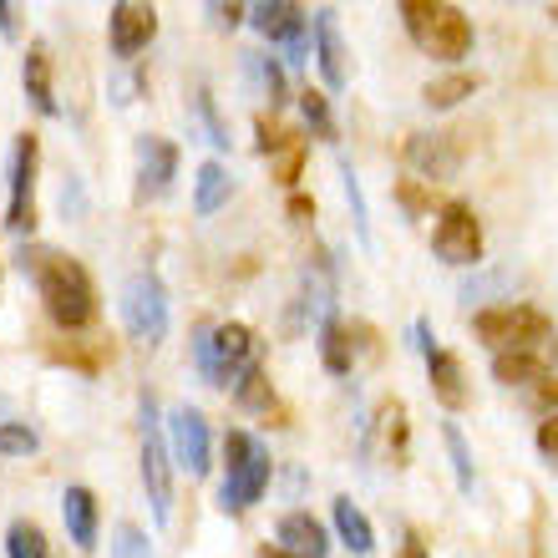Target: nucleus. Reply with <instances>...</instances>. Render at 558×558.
I'll return each mask as SVG.
<instances>
[{"instance_id":"58836bf2","label":"nucleus","mask_w":558,"mask_h":558,"mask_svg":"<svg viewBox=\"0 0 558 558\" xmlns=\"http://www.w3.org/2000/svg\"><path fill=\"white\" fill-rule=\"evenodd\" d=\"M412 345L422 351V361L437 351V336H432V320H412Z\"/></svg>"},{"instance_id":"aec40b11","label":"nucleus","mask_w":558,"mask_h":558,"mask_svg":"<svg viewBox=\"0 0 558 558\" xmlns=\"http://www.w3.org/2000/svg\"><path fill=\"white\" fill-rule=\"evenodd\" d=\"M330 523H336V538L351 548L355 558H371V554H376V529H371V518L361 513V502L336 498V502H330Z\"/></svg>"},{"instance_id":"ea45409f","label":"nucleus","mask_w":558,"mask_h":558,"mask_svg":"<svg viewBox=\"0 0 558 558\" xmlns=\"http://www.w3.org/2000/svg\"><path fill=\"white\" fill-rule=\"evenodd\" d=\"M0 36H11V41L21 36V11H15L11 0H0Z\"/></svg>"},{"instance_id":"c85d7f7f","label":"nucleus","mask_w":558,"mask_h":558,"mask_svg":"<svg viewBox=\"0 0 558 558\" xmlns=\"http://www.w3.org/2000/svg\"><path fill=\"white\" fill-rule=\"evenodd\" d=\"M244 66H250V76L259 82V92L269 97V107H284V97H290V92H284V66H279L275 57H259V51H250V57H244Z\"/></svg>"},{"instance_id":"ddd939ff","label":"nucleus","mask_w":558,"mask_h":558,"mask_svg":"<svg viewBox=\"0 0 558 558\" xmlns=\"http://www.w3.org/2000/svg\"><path fill=\"white\" fill-rule=\"evenodd\" d=\"M107 31H112V57L133 61L137 51H147V41L158 36V11L143 0H118L107 11Z\"/></svg>"},{"instance_id":"a211bd4d","label":"nucleus","mask_w":558,"mask_h":558,"mask_svg":"<svg viewBox=\"0 0 558 558\" xmlns=\"http://www.w3.org/2000/svg\"><path fill=\"white\" fill-rule=\"evenodd\" d=\"M426 381H432V397L447 407V412H462L468 407V371H462V361H457L452 351H432L426 355Z\"/></svg>"},{"instance_id":"2eb2a0df","label":"nucleus","mask_w":558,"mask_h":558,"mask_svg":"<svg viewBox=\"0 0 558 558\" xmlns=\"http://www.w3.org/2000/svg\"><path fill=\"white\" fill-rule=\"evenodd\" d=\"M61 518H66V533H72V544L82 554L97 548V529H102V508H97V493L82 483H72L61 493Z\"/></svg>"},{"instance_id":"cd10ccee","label":"nucleus","mask_w":558,"mask_h":558,"mask_svg":"<svg viewBox=\"0 0 558 558\" xmlns=\"http://www.w3.org/2000/svg\"><path fill=\"white\" fill-rule=\"evenodd\" d=\"M441 441H447V457H452L457 487H462V493H472L477 472H472V447H468V437H462V426H457V422H441Z\"/></svg>"},{"instance_id":"a18cd8bd","label":"nucleus","mask_w":558,"mask_h":558,"mask_svg":"<svg viewBox=\"0 0 558 558\" xmlns=\"http://www.w3.org/2000/svg\"><path fill=\"white\" fill-rule=\"evenodd\" d=\"M548 15H554V21H558V5H548Z\"/></svg>"},{"instance_id":"72a5a7b5","label":"nucleus","mask_w":558,"mask_h":558,"mask_svg":"<svg viewBox=\"0 0 558 558\" xmlns=\"http://www.w3.org/2000/svg\"><path fill=\"white\" fill-rule=\"evenodd\" d=\"M112 558H153V544L137 523H118L112 529Z\"/></svg>"},{"instance_id":"393cba45","label":"nucleus","mask_w":558,"mask_h":558,"mask_svg":"<svg viewBox=\"0 0 558 558\" xmlns=\"http://www.w3.org/2000/svg\"><path fill=\"white\" fill-rule=\"evenodd\" d=\"M477 92V76L472 72H447L437 76V82H426L422 87V102L432 107V112H452V107H462Z\"/></svg>"},{"instance_id":"473e14b6","label":"nucleus","mask_w":558,"mask_h":558,"mask_svg":"<svg viewBox=\"0 0 558 558\" xmlns=\"http://www.w3.org/2000/svg\"><path fill=\"white\" fill-rule=\"evenodd\" d=\"M41 447V437L26 422H0V457H31Z\"/></svg>"},{"instance_id":"412c9836","label":"nucleus","mask_w":558,"mask_h":558,"mask_svg":"<svg viewBox=\"0 0 558 558\" xmlns=\"http://www.w3.org/2000/svg\"><path fill=\"white\" fill-rule=\"evenodd\" d=\"M376 437H381L386 457H391V468H407V437H412V426H407V401H381L376 407Z\"/></svg>"},{"instance_id":"79ce46f5","label":"nucleus","mask_w":558,"mask_h":558,"mask_svg":"<svg viewBox=\"0 0 558 558\" xmlns=\"http://www.w3.org/2000/svg\"><path fill=\"white\" fill-rule=\"evenodd\" d=\"M401 558H432V548H426L416 533H407V538H401Z\"/></svg>"},{"instance_id":"1a4fd4ad","label":"nucleus","mask_w":558,"mask_h":558,"mask_svg":"<svg viewBox=\"0 0 558 558\" xmlns=\"http://www.w3.org/2000/svg\"><path fill=\"white\" fill-rule=\"evenodd\" d=\"M143 487L153 502V518L168 523V513H173V452H168V432L158 422L153 397H143Z\"/></svg>"},{"instance_id":"a19ab883","label":"nucleus","mask_w":558,"mask_h":558,"mask_svg":"<svg viewBox=\"0 0 558 558\" xmlns=\"http://www.w3.org/2000/svg\"><path fill=\"white\" fill-rule=\"evenodd\" d=\"M290 219H294V223H310V219H315V204L294 193V198H290Z\"/></svg>"},{"instance_id":"bb28decb","label":"nucleus","mask_w":558,"mask_h":558,"mask_svg":"<svg viewBox=\"0 0 558 558\" xmlns=\"http://www.w3.org/2000/svg\"><path fill=\"white\" fill-rule=\"evenodd\" d=\"M5 558H51V544H46L41 523L15 518L11 529H5Z\"/></svg>"},{"instance_id":"c9c22d12","label":"nucleus","mask_w":558,"mask_h":558,"mask_svg":"<svg viewBox=\"0 0 558 558\" xmlns=\"http://www.w3.org/2000/svg\"><path fill=\"white\" fill-rule=\"evenodd\" d=\"M538 452H544V462L548 468H558V416H544V422H538Z\"/></svg>"},{"instance_id":"a878e982","label":"nucleus","mask_w":558,"mask_h":558,"mask_svg":"<svg viewBox=\"0 0 558 558\" xmlns=\"http://www.w3.org/2000/svg\"><path fill=\"white\" fill-rule=\"evenodd\" d=\"M234 401L244 412H269V407H275V386H269V371L259 366V361L234 381Z\"/></svg>"},{"instance_id":"7ed1b4c3","label":"nucleus","mask_w":558,"mask_h":558,"mask_svg":"<svg viewBox=\"0 0 558 558\" xmlns=\"http://www.w3.org/2000/svg\"><path fill=\"white\" fill-rule=\"evenodd\" d=\"M269 477H275V457L259 437L250 432H229L223 437V483H219V508L223 513H250L265 498Z\"/></svg>"},{"instance_id":"5701e85b","label":"nucleus","mask_w":558,"mask_h":558,"mask_svg":"<svg viewBox=\"0 0 558 558\" xmlns=\"http://www.w3.org/2000/svg\"><path fill=\"white\" fill-rule=\"evenodd\" d=\"M229 193H234V178H229V168L223 162H204L198 168V178H193V214H219L223 204H229Z\"/></svg>"},{"instance_id":"4be33fe9","label":"nucleus","mask_w":558,"mask_h":558,"mask_svg":"<svg viewBox=\"0 0 558 558\" xmlns=\"http://www.w3.org/2000/svg\"><path fill=\"white\" fill-rule=\"evenodd\" d=\"M315 345H320V366L330 371V376H351L355 371V340H351V330L340 325V315L315 330Z\"/></svg>"},{"instance_id":"6e6552de","label":"nucleus","mask_w":558,"mask_h":558,"mask_svg":"<svg viewBox=\"0 0 558 558\" xmlns=\"http://www.w3.org/2000/svg\"><path fill=\"white\" fill-rule=\"evenodd\" d=\"M432 254L452 269H477L483 265V223H477L472 204L452 198V204L437 208V223H432Z\"/></svg>"},{"instance_id":"b1692460","label":"nucleus","mask_w":558,"mask_h":558,"mask_svg":"<svg viewBox=\"0 0 558 558\" xmlns=\"http://www.w3.org/2000/svg\"><path fill=\"white\" fill-rule=\"evenodd\" d=\"M493 381H498V386H538V381H548L544 355H533V351H502V355H493Z\"/></svg>"},{"instance_id":"f3484780","label":"nucleus","mask_w":558,"mask_h":558,"mask_svg":"<svg viewBox=\"0 0 558 558\" xmlns=\"http://www.w3.org/2000/svg\"><path fill=\"white\" fill-rule=\"evenodd\" d=\"M137 178H143V193H162L178 178V147L158 133L137 137Z\"/></svg>"},{"instance_id":"c756f323","label":"nucleus","mask_w":558,"mask_h":558,"mask_svg":"<svg viewBox=\"0 0 558 558\" xmlns=\"http://www.w3.org/2000/svg\"><path fill=\"white\" fill-rule=\"evenodd\" d=\"M300 112H305V128L325 143H336V118H330V92H315L305 87L300 92Z\"/></svg>"},{"instance_id":"7c9ffc66","label":"nucleus","mask_w":558,"mask_h":558,"mask_svg":"<svg viewBox=\"0 0 558 558\" xmlns=\"http://www.w3.org/2000/svg\"><path fill=\"white\" fill-rule=\"evenodd\" d=\"M193 112H198V122H204V143H214L219 153H229V122L219 118V102H214V92L208 87L193 92Z\"/></svg>"},{"instance_id":"39448f33","label":"nucleus","mask_w":558,"mask_h":558,"mask_svg":"<svg viewBox=\"0 0 558 558\" xmlns=\"http://www.w3.org/2000/svg\"><path fill=\"white\" fill-rule=\"evenodd\" d=\"M472 330L493 345V355L502 351H544L554 340V320H548L538 305H523V300H508V305H487L472 315Z\"/></svg>"},{"instance_id":"4468645a","label":"nucleus","mask_w":558,"mask_h":558,"mask_svg":"<svg viewBox=\"0 0 558 558\" xmlns=\"http://www.w3.org/2000/svg\"><path fill=\"white\" fill-rule=\"evenodd\" d=\"M315 66H320L325 92H345L351 61H345V41H340L336 11H315Z\"/></svg>"},{"instance_id":"f03ea898","label":"nucleus","mask_w":558,"mask_h":558,"mask_svg":"<svg viewBox=\"0 0 558 558\" xmlns=\"http://www.w3.org/2000/svg\"><path fill=\"white\" fill-rule=\"evenodd\" d=\"M401 26L422 46L432 61L457 66L462 57H472V21L462 5H441V0H401L397 5Z\"/></svg>"},{"instance_id":"f257e3e1","label":"nucleus","mask_w":558,"mask_h":558,"mask_svg":"<svg viewBox=\"0 0 558 558\" xmlns=\"http://www.w3.org/2000/svg\"><path fill=\"white\" fill-rule=\"evenodd\" d=\"M15 269L36 284L46 315L61 330H87L97 320V290H92V275L82 269V259L51 250V244H21L15 250Z\"/></svg>"},{"instance_id":"37998d69","label":"nucleus","mask_w":558,"mask_h":558,"mask_svg":"<svg viewBox=\"0 0 558 558\" xmlns=\"http://www.w3.org/2000/svg\"><path fill=\"white\" fill-rule=\"evenodd\" d=\"M401 204L412 208V214H422V193H416V189H401Z\"/></svg>"},{"instance_id":"f704fd0d","label":"nucleus","mask_w":558,"mask_h":558,"mask_svg":"<svg viewBox=\"0 0 558 558\" xmlns=\"http://www.w3.org/2000/svg\"><path fill=\"white\" fill-rule=\"evenodd\" d=\"M275 158H279V183H290V189H294L300 162H305V137H284V147H279Z\"/></svg>"},{"instance_id":"9d476101","label":"nucleus","mask_w":558,"mask_h":558,"mask_svg":"<svg viewBox=\"0 0 558 558\" xmlns=\"http://www.w3.org/2000/svg\"><path fill=\"white\" fill-rule=\"evenodd\" d=\"M36 168H41V143L36 133H21L11 147V204H5V234L31 244L36 229Z\"/></svg>"},{"instance_id":"c03bdc74","label":"nucleus","mask_w":558,"mask_h":558,"mask_svg":"<svg viewBox=\"0 0 558 558\" xmlns=\"http://www.w3.org/2000/svg\"><path fill=\"white\" fill-rule=\"evenodd\" d=\"M259 558H294V554H290V548H279V544H265V548H259Z\"/></svg>"},{"instance_id":"6ab92c4d","label":"nucleus","mask_w":558,"mask_h":558,"mask_svg":"<svg viewBox=\"0 0 558 558\" xmlns=\"http://www.w3.org/2000/svg\"><path fill=\"white\" fill-rule=\"evenodd\" d=\"M21 87H26L31 107H36L41 118H57V112H61V107H57V92H51V57H46L41 41L26 46V61H21Z\"/></svg>"},{"instance_id":"0eeeda50","label":"nucleus","mask_w":558,"mask_h":558,"mask_svg":"<svg viewBox=\"0 0 558 558\" xmlns=\"http://www.w3.org/2000/svg\"><path fill=\"white\" fill-rule=\"evenodd\" d=\"M250 26L269 46H279L294 66L310 61V51H315V15L305 5H294V0H259V5H250Z\"/></svg>"},{"instance_id":"f8f14e48","label":"nucleus","mask_w":558,"mask_h":558,"mask_svg":"<svg viewBox=\"0 0 558 558\" xmlns=\"http://www.w3.org/2000/svg\"><path fill=\"white\" fill-rule=\"evenodd\" d=\"M407 168L422 173L426 183H447V178L462 173V143L457 133H412L407 137Z\"/></svg>"},{"instance_id":"dca6fc26","label":"nucleus","mask_w":558,"mask_h":558,"mask_svg":"<svg viewBox=\"0 0 558 558\" xmlns=\"http://www.w3.org/2000/svg\"><path fill=\"white\" fill-rule=\"evenodd\" d=\"M275 544L279 548H290L294 558H325L330 554V533H325V523L320 518H310V513H284L275 523Z\"/></svg>"},{"instance_id":"20e7f679","label":"nucleus","mask_w":558,"mask_h":558,"mask_svg":"<svg viewBox=\"0 0 558 558\" xmlns=\"http://www.w3.org/2000/svg\"><path fill=\"white\" fill-rule=\"evenodd\" d=\"M193 361H198V376L208 386H229L254 366V330L244 320H204L193 325Z\"/></svg>"},{"instance_id":"423d86ee","label":"nucleus","mask_w":558,"mask_h":558,"mask_svg":"<svg viewBox=\"0 0 558 558\" xmlns=\"http://www.w3.org/2000/svg\"><path fill=\"white\" fill-rule=\"evenodd\" d=\"M168 320H173V310H168V284H162L153 269L128 275V284H122V325H128V336L143 340V345H162Z\"/></svg>"},{"instance_id":"4c0bfd02","label":"nucleus","mask_w":558,"mask_h":558,"mask_svg":"<svg viewBox=\"0 0 558 558\" xmlns=\"http://www.w3.org/2000/svg\"><path fill=\"white\" fill-rule=\"evenodd\" d=\"M214 15V26H239V21H250V5H208Z\"/></svg>"},{"instance_id":"9b49d317","label":"nucleus","mask_w":558,"mask_h":558,"mask_svg":"<svg viewBox=\"0 0 558 558\" xmlns=\"http://www.w3.org/2000/svg\"><path fill=\"white\" fill-rule=\"evenodd\" d=\"M168 452H173V468L193 472V477H208V468H214V437H208V422L198 407H173L168 412Z\"/></svg>"},{"instance_id":"2f4dec72","label":"nucleus","mask_w":558,"mask_h":558,"mask_svg":"<svg viewBox=\"0 0 558 558\" xmlns=\"http://www.w3.org/2000/svg\"><path fill=\"white\" fill-rule=\"evenodd\" d=\"M340 189H345V204H351L355 234H361V244H371V208H366V193H361V178H355L351 158H340Z\"/></svg>"},{"instance_id":"e433bc0d","label":"nucleus","mask_w":558,"mask_h":558,"mask_svg":"<svg viewBox=\"0 0 558 558\" xmlns=\"http://www.w3.org/2000/svg\"><path fill=\"white\" fill-rule=\"evenodd\" d=\"M533 412H544V416H558V381L548 376V381L533 386Z\"/></svg>"}]
</instances>
